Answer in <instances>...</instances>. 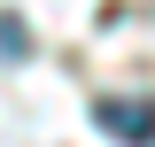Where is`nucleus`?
<instances>
[{
    "mask_svg": "<svg viewBox=\"0 0 155 147\" xmlns=\"http://www.w3.org/2000/svg\"><path fill=\"white\" fill-rule=\"evenodd\" d=\"M0 47H8V54H23V23H16V16H0Z\"/></svg>",
    "mask_w": 155,
    "mask_h": 147,
    "instance_id": "obj_2",
    "label": "nucleus"
},
{
    "mask_svg": "<svg viewBox=\"0 0 155 147\" xmlns=\"http://www.w3.org/2000/svg\"><path fill=\"white\" fill-rule=\"evenodd\" d=\"M93 124L109 132V139L155 147V101H124V93H109V101H93Z\"/></svg>",
    "mask_w": 155,
    "mask_h": 147,
    "instance_id": "obj_1",
    "label": "nucleus"
}]
</instances>
